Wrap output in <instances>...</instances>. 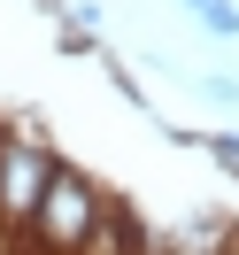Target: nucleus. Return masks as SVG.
I'll use <instances>...</instances> for the list:
<instances>
[{"mask_svg": "<svg viewBox=\"0 0 239 255\" xmlns=\"http://www.w3.org/2000/svg\"><path fill=\"white\" fill-rule=\"evenodd\" d=\"M208 31H224V39H239V8H232V0H216V8H208Z\"/></svg>", "mask_w": 239, "mask_h": 255, "instance_id": "nucleus-1", "label": "nucleus"}, {"mask_svg": "<svg viewBox=\"0 0 239 255\" xmlns=\"http://www.w3.org/2000/svg\"><path fill=\"white\" fill-rule=\"evenodd\" d=\"M193 8H201V16H208V8H216V0H193Z\"/></svg>", "mask_w": 239, "mask_h": 255, "instance_id": "nucleus-2", "label": "nucleus"}]
</instances>
